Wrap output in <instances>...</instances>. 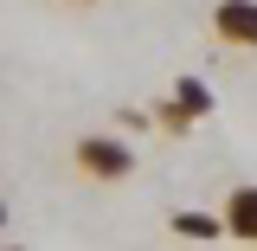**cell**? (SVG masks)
<instances>
[{
	"label": "cell",
	"instance_id": "cell-1",
	"mask_svg": "<svg viewBox=\"0 0 257 251\" xmlns=\"http://www.w3.org/2000/svg\"><path fill=\"white\" fill-rule=\"evenodd\" d=\"M71 161H77V174L96 181V187H116V181L135 174V148H128V135H116V129L77 135V142H71Z\"/></svg>",
	"mask_w": 257,
	"mask_h": 251
},
{
	"label": "cell",
	"instance_id": "cell-2",
	"mask_svg": "<svg viewBox=\"0 0 257 251\" xmlns=\"http://www.w3.org/2000/svg\"><path fill=\"white\" fill-rule=\"evenodd\" d=\"M206 26H212V39L231 45V52H257V0H212Z\"/></svg>",
	"mask_w": 257,
	"mask_h": 251
},
{
	"label": "cell",
	"instance_id": "cell-3",
	"mask_svg": "<svg viewBox=\"0 0 257 251\" xmlns=\"http://www.w3.org/2000/svg\"><path fill=\"white\" fill-rule=\"evenodd\" d=\"M219 232H225V238H238V245H257V181H244V187L225 193Z\"/></svg>",
	"mask_w": 257,
	"mask_h": 251
},
{
	"label": "cell",
	"instance_id": "cell-4",
	"mask_svg": "<svg viewBox=\"0 0 257 251\" xmlns=\"http://www.w3.org/2000/svg\"><path fill=\"white\" fill-rule=\"evenodd\" d=\"M167 103H174L187 123H199V116H212V84H206V77H180V84L167 91Z\"/></svg>",
	"mask_w": 257,
	"mask_h": 251
},
{
	"label": "cell",
	"instance_id": "cell-5",
	"mask_svg": "<svg viewBox=\"0 0 257 251\" xmlns=\"http://www.w3.org/2000/svg\"><path fill=\"white\" fill-rule=\"evenodd\" d=\"M167 232H174V238H193V245L225 238V232H219V213H174V219H167Z\"/></svg>",
	"mask_w": 257,
	"mask_h": 251
},
{
	"label": "cell",
	"instance_id": "cell-6",
	"mask_svg": "<svg viewBox=\"0 0 257 251\" xmlns=\"http://www.w3.org/2000/svg\"><path fill=\"white\" fill-rule=\"evenodd\" d=\"M155 123H161V129H174V135H187V129H193L187 116H180V110L167 103V97H161V103H155Z\"/></svg>",
	"mask_w": 257,
	"mask_h": 251
},
{
	"label": "cell",
	"instance_id": "cell-7",
	"mask_svg": "<svg viewBox=\"0 0 257 251\" xmlns=\"http://www.w3.org/2000/svg\"><path fill=\"white\" fill-rule=\"evenodd\" d=\"M64 7H103V0H64Z\"/></svg>",
	"mask_w": 257,
	"mask_h": 251
},
{
	"label": "cell",
	"instance_id": "cell-8",
	"mask_svg": "<svg viewBox=\"0 0 257 251\" xmlns=\"http://www.w3.org/2000/svg\"><path fill=\"white\" fill-rule=\"evenodd\" d=\"M0 232H7V200H0Z\"/></svg>",
	"mask_w": 257,
	"mask_h": 251
},
{
	"label": "cell",
	"instance_id": "cell-9",
	"mask_svg": "<svg viewBox=\"0 0 257 251\" xmlns=\"http://www.w3.org/2000/svg\"><path fill=\"white\" fill-rule=\"evenodd\" d=\"M7 251H20V245H7Z\"/></svg>",
	"mask_w": 257,
	"mask_h": 251
}]
</instances>
